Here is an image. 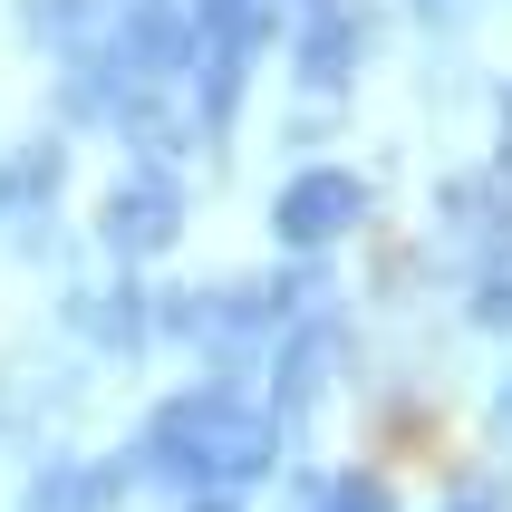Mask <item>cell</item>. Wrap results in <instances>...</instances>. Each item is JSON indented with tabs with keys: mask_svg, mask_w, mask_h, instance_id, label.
<instances>
[{
	"mask_svg": "<svg viewBox=\"0 0 512 512\" xmlns=\"http://www.w3.org/2000/svg\"><path fill=\"white\" fill-rule=\"evenodd\" d=\"M348 213H358V184H348V174H310V184H290V203H281L290 242H319V232H339Z\"/></svg>",
	"mask_w": 512,
	"mask_h": 512,
	"instance_id": "1",
	"label": "cell"
},
{
	"mask_svg": "<svg viewBox=\"0 0 512 512\" xmlns=\"http://www.w3.org/2000/svg\"><path fill=\"white\" fill-rule=\"evenodd\" d=\"M155 232H174V194H126L116 203V242H155Z\"/></svg>",
	"mask_w": 512,
	"mask_h": 512,
	"instance_id": "2",
	"label": "cell"
},
{
	"mask_svg": "<svg viewBox=\"0 0 512 512\" xmlns=\"http://www.w3.org/2000/svg\"><path fill=\"white\" fill-rule=\"evenodd\" d=\"M329 512H387V493H377V484H339V493H329Z\"/></svg>",
	"mask_w": 512,
	"mask_h": 512,
	"instance_id": "3",
	"label": "cell"
}]
</instances>
